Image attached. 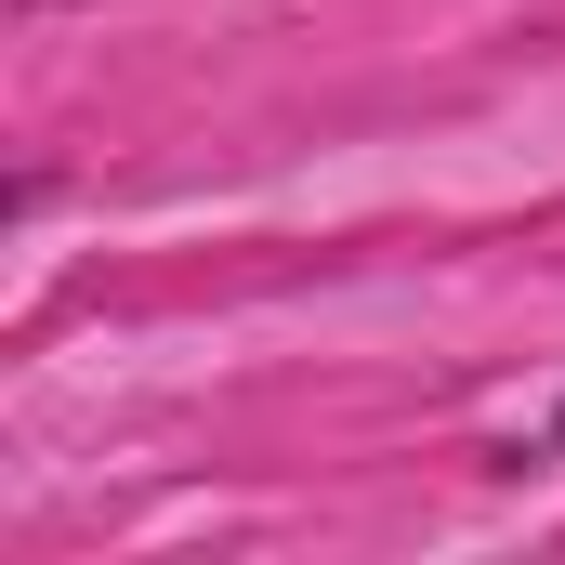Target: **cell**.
I'll return each mask as SVG.
<instances>
[{
	"label": "cell",
	"mask_w": 565,
	"mask_h": 565,
	"mask_svg": "<svg viewBox=\"0 0 565 565\" xmlns=\"http://www.w3.org/2000/svg\"><path fill=\"white\" fill-rule=\"evenodd\" d=\"M553 447H565V408H553Z\"/></svg>",
	"instance_id": "cell-1"
}]
</instances>
